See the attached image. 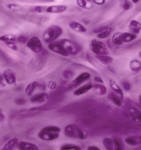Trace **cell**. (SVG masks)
<instances>
[{
	"label": "cell",
	"mask_w": 141,
	"mask_h": 150,
	"mask_svg": "<svg viewBox=\"0 0 141 150\" xmlns=\"http://www.w3.org/2000/svg\"><path fill=\"white\" fill-rule=\"evenodd\" d=\"M64 132L67 137L73 139H85L87 137V133L85 130L73 124L67 125L65 127Z\"/></svg>",
	"instance_id": "cell-1"
},
{
	"label": "cell",
	"mask_w": 141,
	"mask_h": 150,
	"mask_svg": "<svg viewBox=\"0 0 141 150\" xmlns=\"http://www.w3.org/2000/svg\"><path fill=\"white\" fill-rule=\"evenodd\" d=\"M63 34V30L59 25H51L49 27L43 34V38L45 42H52L61 36Z\"/></svg>",
	"instance_id": "cell-2"
},
{
	"label": "cell",
	"mask_w": 141,
	"mask_h": 150,
	"mask_svg": "<svg viewBox=\"0 0 141 150\" xmlns=\"http://www.w3.org/2000/svg\"><path fill=\"white\" fill-rule=\"evenodd\" d=\"M65 50L69 54L76 56L80 52L81 47L79 44L74 41L68 39H63L59 41Z\"/></svg>",
	"instance_id": "cell-3"
},
{
	"label": "cell",
	"mask_w": 141,
	"mask_h": 150,
	"mask_svg": "<svg viewBox=\"0 0 141 150\" xmlns=\"http://www.w3.org/2000/svg\"><path fill=\"white\" fill-rule=\"evenodd\" d=\"M90 50L97 55H108L109 52L105 44L97 39L90 41Z\"/></svg>",
	"instance_id": "cell-4"
},
{
	"label": "cell",
	"mask_w": 141,
	"mask_h": 150,
	"mask_svg": "<svg viewBox=\"0 0 141 150\" xmlns=\"http://www.w3.org/2000/svg\"><path fill=\"white\" fill-rule=\"evenodd\" d=\"M27 46L31 50L36 53H39L43 48L42 42L38 37L32 36L29 39L27 43Z\"/></svg>",
	"instance_id": "cell-5"
},
{
	"label": "cell",
	"mask_w": 141,
	"mask_h": 150,
	"mask_svg": "<svg viewBox=\"0 0 141 150\" xmlns=\"http://www.w3.org/2000/svg\"><path fill=\"white\" fill-rule=\"evenodd\" d=\"M48 48L53 52L59 54L63 57H68L69 54L65 50L59 42H52L48 45Z\"/></svg>",
	"instance_id": "cell-6"
},
{
	"label": "cell",
	"mask_w": 141,
	"mask_h": 150,
	"mask_svg": "<svg viewBox=\"0 0 141 150\" xmlns=\"http://www.w3.org/2000/svg\"><path fill=\"white\" fill-rule=\"evenodd\" d=\"M59 133L51 132L42 130L38 133V137L40 139L45 141H54L59 137Z\"/></svg>",
	"instance_id": "cell-7"
},
{
	"label": "cell",
	"mask_w": 141,
	"mask_h": 150,
	"mask_svg": "<svg viewBox=\"0 0 141 150\" xmlns=\"http://www.w3.org/2000/svg\"><path fill=\"white\" fill-rule=\"evenodd\" d=\"M3 76L8 85L16 86V78L15 73L12 70H5L3 73Z\"/></svg>",
	"instance_id": "cell-8"
},
{
	"label": "cell",
	"mask_w": 141,
	"mask_h": 150,
	"mask_svg": "<svg viewBox=\"0 0 141 150\" xmlns=\"http://www.w3.org/2000/svg\"><path fill=\"white\" fill-rule=\"evenodd\" d=\"M68 9V6L65 5H57L49 6L46 8V12L48 13H61Z\"/></svg>",
	"instance_id": "cell-9"
},
{
	"label": "cell",
	"mask_w": 141,
	"mask_h": 150,
	"mask_svg": "<svg viewBox=\"0 0 141 150\" xmlns=\"http://www.w3.org/2000/svg\"><path fill=\"white\" fill-rule=\"evenodd\" d=\"M90 76L91 75L88 72H83L79 74L78 76H77L72 81L71 84L74 86H77L83 83L85 81H87L88 79H90Z\"/></svg>",
	"instance_id": "cell-10"
},
{
	"label": "cell",
	"mask_w": 141,
	"mask_h": 150,
	"mask_svg": "<svg viewBox=\"0 0 141 150\" xmlns=\"http://www.w3.org/2000/svg\"><path fill=\"white\" fill-rule=\"evenodd\" d=\"M129 115L133 121L141 122V112L140 110L136 108H131L129 110Z\"/></svg>",
	"instance_id": "cell-11"
},
{
	"label": "cell",
	"mask_w": 141,
	"mask_h": 150,
	"mask_svg": "<svg viewBox=\"0 0 141 150\" xmlns=\"http://www.w3.org/2000/svg\"><path fill=\"white\" fill-rule=\"evenodd\" d=\"M48 98V95L46 93H41L35 95L32 97L30 100L31 102L34 103H41L44 102Z\"/></svg>",
	"instance_id": "cell-12"
},
{
	"label": "cell",
	"mask_w": 141,
	"mask_h": 150,
	"mask_svg": "<svg viewBox=\"0 0 141 150\" xmlns=\"http://www.w3.org/2000/svg\"><path fill=\"white\" fill-rule=\"evenodd\" d=\"M18 148L22 150H38V146L36 144L27 142H19Z\"/></svg>",
	"instance_id": "cell-13"
},
{
	"label": "cell",
	"mask_w": 141,
	"mask_h": 150,
	"mask_svg": "<svg viewBox=\"0 0 141 150\" xmlns=\"http://www.w3.org/2000/svg\"><path fill=\"white\" fill-rule=\"evenodd\" d=\"M77 5L84 9L90 10L94 7V3L92 0H77Z\"/></svg>",
	"instance_id": "cell-14"
},
{
	"label": "cell",
	"mask_w": 141,
	"mask_h": 150,
	"mask_svg": "<svg viewBox=\"0 0 141 150\" xmlns=\"http://www.w3.org/2000/svg\"><path fill=\"white\" fill-rule=\"evenodd\" d=\"M130 31L132 33L137 34L141 33V23L135 20H133L130 24Z\"/></svg>",
	"instance_id": "cell-15"
},
{
	"label": "cell",
	"mask_w": 141,
	"mask_h": 150,
	"mask_svg": "<svg viewBox=\"0 0 141 150\" xmlns=\"http://www.w3.org/2000/svg\"><path fill=\"white\" fill-rule=\"evenodd\" d=\"M19 144V141L17 138H13L8 141L6 144L4 145L2 150H13L18 147Z\"/></svg>",
	"instance_id": "cell-16"
},
{
	"label": "cell",
	"mask_w": 141,
	"mask_h": 150,
	"mask_svg": "<svg viewBox=\"0 0 141 150\" xmlns=\"http://www.w3.org/2000/svg\"><path fill=\"white\" fill-rule=\"evenodd\" d=\"M69 27H70V29H72L73 30L77 32L85 33L87 31L86 28L83 25L76 21L70 22V23H69Z\"/></svg>",
	"instance_id": "cell-17"
},
{
	"label": "cell",
	"mask_w": 141,
	"mask_h": 150,
	"mask_svg": "<svg viewBox=\"0 0 141 150\" xmlns=\"http://www.w3.org/2000/svg\"><path fill=\"white\" fill-rule=\"evenodd\" d=\"M92 85L90 83L82 86L74 92V94L75 96H80L87 93L92 88Z\"/></svg>",
	"instance_id": "cell-18"
},
{
	"label": "cell",
	"mask_w": 141,
	"mask_h": 150,
	"mask_svg": "<svg viewBox=\"0 0 141 150\" xmlns=\"http://www.w3.org/2000/svg\"><path fill=\"white\" fill-rule=\"evenodd\" d=\"M125 142L130 146H137L141 144V136H135L128 137L125 139Z\"/></svg>",
	"instance_id": "cell-19"
},
{
	"label": "cell",
	"mask_w": 141,
	"mask_h": 150,
	"mask_svg": "<svg viewBox=\"0 0 141 150\" xmlns=\"http://www.w3.org/2000/svg\"><path fill=\"white\" fill-rule=\"evenodd\" d=\"M109 85H110L111 88L112 90H113L117 94L119 95L121 98H122L123 97V92H122L121 88H120L114 80H113V79L110 80Z\"/></svg>",
	"instance_id": "cell-20"
},
{
	"label": "cell",
	"mask_w": 141,
	"mask_h": 150,
	"mask_svg": "<svg viewBox=\"0 0 141 150\" xmlns=\"http://www.w3.org/2000/svg\"><path fill=\"white\" fill-rule=\"evenodd\" d=\"M121 39L123 42H130L133 40H135L137 38V36L135 34L132 33H121Z\"/></svg>",
	"instance_id": "cell-21"
},
{
	"label": "cell",
	"mask_w": 141,
	"mask_h": 150,
	"mask_svg": "<svg viewBox=\"0 0 141 150\" xmlns=\"http://www.w3.org/2000/svg\"><path fill=\"white\" fill-rule=\"evenodd\" d=\"M95 57L99 62L105 65L111 63L113 61V59L107 55H97Z\"/></svg>",
	"instance_id": "cell-22"
},
{
	"label": "cell",
	"mask_w": 141,
	"mask_h": 150,
	"mask_svg": "<svg viewBox=\"0 0 141 150\" xmlns=\"http://www.w3.org/2000/svg\"><path fill=\"white\" fill-rule=\"evenodd\" d=\"M36 87V81H33L30 83L29 85L27 86V88H25V95L27 97L31 96Z\"/></svg>",
	"instance_id": "cell-23"
},
{
	"label": "cell",
	"mask_w": 141,
	"mask_h": 150,
	"mask_svg": "<svg viewBox=\"0 0 141 150\" xmlns=\"http://www.w3.org/2000/svg\"><path fill=\"white\" fill-rule=\"evenodd\" d=\"M130 69L133 71H137L141 69V63L137 60H133L130 62Z\"/></svg>",
	"instance_id": "cell-24"
},
{
	"label": "cell",
	"mask_w": 141,
	"mask_h": 150,
	"mask_svg": "<svg viewBox=\"0 0 141 150\" xmlns=\"http://www.w3.org/2000/svg\"><path fill=\"white\" fill-rule=\"evenodd\" d=\"M121 33L117 32L114 34L112 37V42L113 44L116 45H120L123 44V42L121 39Z\"/></svg>",
	"instance_id": "cell-25"
},
{
	"label": "cell",
	"mask_w": 141,
	"mask_h": 150,
	"mask_svg": "<svg viewBox=\"0 0 141 150\" xmlns=\"http://www.w3.org/2000/svg\"><path fill=\"white\" fill-rule=\"evenodd\" d=\"M103 144L106 150H112L114 149V142L109 138H105L104 139Z\"/></svg>",
	"instance_id": "cell-26"
},
{
	"label": "cell",
	"mask_w": 141,
	"mask_h": 150,
	"mask_svg": "<svg viewBox=\"0 0 141 150\" xmlns=\"http://www.w3.org/2000/svg\"><path fill=\"white\" fill-rule=\"evenodd\" d=\"M110 98L116 105L118 106H121V101L119 97L116 94H115L114 93H111Z\"/></svg>",
	"instance_id": "cell-27"
},
{
	"label": "cell",
	"mask_w": 141,
	"mask_h": 150,
	"mask_svg": "<svg viewBox=\"0 0 141 150\" xmlns=\"http://www.w3.org/2000/svg\"><path fill=\"white\" fill-rule=\"evenodd\" d=\"M63 150H80L81 148L80 146L72 144H66L62 146L61 148Z\"/></svg>",
	"instance_id": "cell-28"
},
{
	"label": "cell",
	"mask_w": 141,
	"mask_h": 150,
	"mask_svg": "<svg viewBox=\"0 0 141 150\" xmlns=\"http://www.w3.org/2000/svg\"><path fill=\"white\" fill-rule=\"evenodd\" d=\"M112 30V29L111 28L109 27L105 31H103L101 33H99V34L97 36V37H99L100 39L106 38L107 37L109 36V35H110Z\"/></svg>",
	"instance_id": "cell-29"
},
{
	"label": "cell",
	"mask_w": 141,
	"mask_h": 150,
	"mask_svg": "<svg viewBox=\"0 0 141 150\" xmlns=\"http://www.w3.org/2000/svg\"><path fill=\"white\" fill-rule=\"evenodd\" d=\"M42 130L51 132L59 133L61 132V129L59 127L57 126H47L44 128Z\"/></svg>",
	"instance_id": "cell-30"
},
{
	"label": "cell",
	"mask_w": 141,
	"mask_h": 150,
	"mask_svg": "<svg viewBox=\"0 0 141 150\" xmlns=\"http://www.w3.org/2000/svg\"><path fill=\"white\" fill-rule=\"evenodd\" d=\"M16 40V37L13 35H6L0 36V41L4 42L6 41H14Z\"/></svg>",
	"instance_id": "cell-31"
},
{
	"label": "cell",
	"mask_w": 141,
	"mask_h": 150,
	"mask_svg": "<svg viewBox=\"0 0 141 150\" xmlns=\"http://www.w3.org/2000/svg\"><path fill=\"white\" fill-rule=\"evenodd\" d=\"M94 88H96L97 90L99 91L100 94H106L107 93V88L104 85H100V84H95L94 85Z\"/></svg>",
	"instance_id": "cell-32"
},
{
	"label": "cell",
	"mask_w": 141,
	"mask_h": 150,
	"mask_svg": "<svg viewBox=\"0 0 141 150\" xmlns=\"http://www.w3.org/2000/svg\"><path fill=\"white\" fill-rule=\"evenodd\" d=\"M7 7L10 10L13 11H19L23 9V7L19 4H9L7 5Z\"/></svg>",
	"instance_id": "cell-33"
},
{
	"label": "cell",
	"mask_w": 141,
	"mask_h": 150,
	"mask_svg": "<svg viewBox=\"0 0 141 150\" xmlns=\"http://www.w3.org/2000/svg\"><path fill=\"white\" fill-rule=\"evenodd\" d=\"M113 142H114L115 145L117 147L116 150H122L123 149L122 148V147L123 146V144L122 143V141H121L120 139H118V138H114L113 139Z\"/></svg>",
	"instance_id": "cell-34"
},
{
	"label": "cell",
	"mask_w": 141,
	"mask_h": 150,
	"mask_svg": "<svg viewBox=\"0 0 141 150\" xmlns=\"http://www.w3.org/2000/svg\"><path fill=\"white\" fill-rule=\"evenodd\" d=\"M5 43L7 46L12 49V50H15V51L17 50V45L14 42V41H6L5 42Z\"/></svg>",
	"instance_id": "cell-35"
},
{
	"label": "cell",
	"mask_w": 141,
	"mask_h": 150,
	"mask_svg": "<svg viewBox=\"0 0 141 150\" xmlns=\"http://www.w3.org/2000/svg\"><path fill=\"white\" fill-rule=\"evenodd\" d=\"M47 87L48 88H49L50 90H54L57 87V83H56L55 81H49L47 83Z\"/></svg>",
	"instance_id": "cell-36"
},
{
	"label": "cell",
	"mask_w": 141,
	"mask_h": 150,
	"mask_svg": "<svg viewBox=\"0 0 141 150\" xmlns=\"http://www.w3.org/2000/svg\"><path fill=\"white\" fill-rule=\"evenodd\" d=\"M132 6L133 5H132L131 2H130L128 0H125L123 4L122 7H123V9L125 10H128L132 8Z\"/></svg>",
	"instance_id": "cell-37"
},
{
	"label": "cell",
	"mask_w": 141,
	"mask_h": 150,
	"mask_svg": "<svg viewBox=\"0 0 141 150\" xmlns=\"http://www.w3.org/2000/svg\"><path fill=\"white\" fill-rule=\"evenodd\" d=\"M109 28V26L107 25H105V26H102V27H99V28H97L96 29H94V33H100L103 32L104 31L106 30V29H108Z\"/></svg>",
	"instance_id": "cell-38"
},
{
	"label": "cell",
	"mask_w": 141,
	"mask_h": 150,
	"mask_svg": "<svg viewBox=\"0 0 141 150\" xmlns=\"http://www.w3.org/2000/svg\"><path fill=\"white\" fill-rule=\"evenodd\" d=\"M28 40H29L28 38L25 36H20L17 38L18 42L21 43H26Z\"/></svg>",
	"instance_id": "cell-39"
},
{
	"label": "cell",
	"mask_w": 141,
	"mask_h": 150,
	"mask_svg": "<svg viewBox=\"0 0 141 150\" xmlns=\"http://www.w3.org/2000/svg\"><path fill=\"white\" fill-rule=\"evenodd\" d=\"M73 75V72L70 70H66L63 72V76L66 79H69L71 76H72Z\"/></svg>",
	"instance_id": "cell-40"
},
{
	"label": "cell",
	"mask_w": 141,
	"mask_h": 150,
	"mask_svg": "<svg viewBox=\"0 0 141 150\" xmlns=\"http://www.w3.org/2000/svg\"><path fill=\"white\" fill-rule=\"evenodd\" d=\"M32 11L37 13H41L43 11L42 7L40 6H36L33 7V8H32Z\"/></svg>",
	"instance_id": "cell-41"
},
{
	"label": "cell",
	"mask_w": 141,
	"mask_h": 150,
	"mask_svg": "<svg viewBox=\"0 0 141 150\" xmlns=\"http://www.w3.org/2000/svg\"><path fill=\"white\" fill-rule=\"evenodd\" d=\"M27 102V101L25 100V99L23 98H19V99H17L16 100V103L17 105H21L25 104Z\"/></svg>",
	"instance_id": "cell-42"
},
{
	"label": "cell",
	"mask_w": 141,
	"mask_h": 150,
	"mask_svg": "<svg viewBox=\"0 0 141 150\" xmlns=\"http://www.w3.org/2000/svg\"><path fill=\"white\" fill-rule=\"evenodd\" d=\"M94 4H97V5H102L105 3L106 0H92Z\"/></svg>",
	"instance_id": "cell-43"
},
{
	"label": "cell",
	"mask_w": 141,
	"mask_h": 150,
	"mask_svg": "<svg viewBox=\"0 0 141 150\" xmlns=\"http://www.w3.org/2000/svg\"><path fill=\"white\" fill-rule=\"evenodd\" d=\"M123 87H124L125 90L126 91L130 90V85L129 83L126 82V81H124L123 83Z\"/></svg>",
	"instance_id": "cell-44"
},
{
	"label": "cell",
	"mask_w": 141,
	"mask_h": 150,
	"mask_svg": "<svg viewBox=\"0 0 141 150\" xmlns=\"http://www.w3.org/2000/svg\"><path fill=\"white\" fill-rule=\"evenodd\" d=\"M88 150H99V148H97V146H88L87 148Z\"/></svg>",
	"instance_id": "cell-45"
},
{
	"label": "cell",
	"mask_w": 141,
	"mask_h": 150,
	"mask_svg": "<svg viewBox=\"0 0 141 150\" xmlns=\"http://www.w3.org/2000/svg\"><path fill=\"white\" fill-rule=\"evenodd\" d=\"M94 81L97 82H99V83H103V80L100 77H98V76H95L94 77Z\"/></svg>",
	"instance_id": "cell-46"
},
{
	"label": "cell",
	"mask_w": 141,
	"mask_h": 150,
	"mask_svg": "<svg viewBox=\"0 0 141 150\" xmlns=\"http://www.w3.org/2000/svg\"><path fill=\"white\" fill-rule=\"evenodd\" d=\"M4 119H5V116L4 115L0 112V122L4 121Z\"/></svg>",
	"instance_id": "cell-47"
},
{
	"label": "cell",
	"mask_w": 141,
	"mask_h": 150,
	"mask_svg": "<svg viewBox=\"0 0 141 150\" xmlns=\"http://www.w3.org/2000/svg\"><path fill=\"white\" fill-rule=\"evenodd\" d=\"M3 77L2 75H0V84H1L3 83Z\"/></svg>",
	"instance_id": "cell-48"
},
{
	"label": "cell",
	"mask_w": 141,
	"mask_h": 150,
	"mask_svg": "<svg viewBox=\"0 0 141 150\" xmlns=\"http://www.w3.org/2000/svg\"><path fill=\"white\" fill-rule=\"evenodd\" d=\"M132 2L134 3H137V2L139 1L140 0H132Z\"/></svg>",
	"instance_id": "cell-49"
},
{
	"label": "cell",
	"mask_w": 141,
	"mask_h": 150,
	"mask_svg": "<svg viewBox=\"0 0 141 150\" xmlns=\"http://www.w3.org/2000/svg\"><path fill=\"white\" fill-rule=\"evenodd\" d=\"M139 56L141 58V51L140 52Z\"/></svg>",
	"instance_id": "cell-50"
},
{
	"label": "cell",
	"mask_w": 141,
	"mask_h": 150,
	"mask_svg": "<svg viewBox=\"0 0 141 150\" xmlns=\"http://www.w3.org/2000/svg\"><path fill=\"white\" fill-rule=\"evenodd\" d=\"M140 102H141V95L140 96Z\"/></svg>",
	"instance_id": "cell-51"
},
{
	"label": "cell",
	"mask_w": 141,
	"mask_h": 150,
	"mask_svg": "<svg viewBox=\"0 0 141 150\" xmlns=\"http://www.w3.org/2000/svg\"><path fill=\"white\" fill-rule=\"evenodd\" d=\"M2 112V110L0 109V112Z\"/></svg>",
	"instance_id": "cell-52"
}]
</instances>
